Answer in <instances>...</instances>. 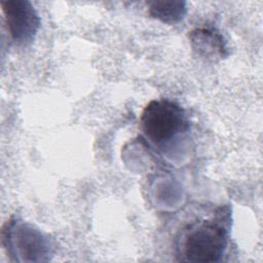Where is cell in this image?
Returning a JSON list of instances; mask_svg holds the SVG:
<instances>
[{
	"label": "cell",
	"instance_id": "5",
	"mask_svg": "<svg viewBox=\"0 0 263 263\" xmlns=\"http://www.w3.org/2000/svg\"><path fill=\"white\" fill-rule=\"evenodd\" d=\"M147 4L151 17L168 25L179 23L187 12L186 2L181 0H156L149 1Z\"/></svg>",
	"mask_w": 263,
	"mask_h": 263
},
{
	"label": "cell",
	"instance_id": "4",
	"mask_svg": "<svg viewBox=\"0 0 263 263\" xmlns=\"http://www.w3.org/2000/svg\"><path fill=\"white\" fill-rule=\"evenodd\" d=\"M188 38L192 50L204 61L217 62L229 54L227 42L216 28H195L189 32Z\"/></svg>",
	"mask_w": 263,
	"mask_h": 263
},
{
	"label": "cell",
	"instance_id": "1",
	"mask_svg": "<svg viewBox=\"0 0 263 263\" xmlns=\"http://www.w3.org/2000/svg\"><path fill=\"white\" fill-rule=\"evenodd\" d=\"M229 243V210L216 208L211 215L194 217L175 237V259L179 262H220Z\"/></svg>",
	"mask_w": 263,
	"mask_h": 263
},
{
	"label": "cell",
	"instance_id": "3",
	"mask_svg": "<svg viewBox=\"0 0 263 263\" xmlns=\"http://www.w3.org/2000/svg\"><path fill=\"white\" fill-rule=\"evenodd\" d=\"M0 4L11 40L17 45L32 43L41 25L32 3L28 0H1Z\"/></svg>",
	"mask_w": 263,
	"mask_h": 263
},
{
	"label": "cell",
	"instance_id": "2",
	"mask_svg": "<svg viewBox=\"0 0 263 263\" xmlns=\"http://www.w3.org/2000/svg\"><path fill=\"white\" fill-rule=\"evenodd\" d=\"M140 124L144 135L159 146L167 144L189 127L184 109L168 99L150 101L141 113Z\"/></svg>",
	"mask_w": 263,
	"mask_h": 263
}]
</instances>
